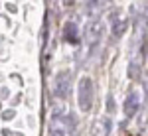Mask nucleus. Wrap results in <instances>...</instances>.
I'll return each mask as SVG.
<instances>
[{
    "label": "nucleus",
    "mask_w": 148,
    "mask_h": 136,
    "mask_svg": "<svg viewBox=\"0 0 148 136\" xmlns=\"http://www.w3.org/2000/svg\"><path fill=\"white\" fill-rule=\"evenodd\" d=\"M77 97H79V109L83 113H89L93 107V83L89 77H83L79 81V93H77Z\"/></svg>",
    "instance_id": "nucleus-1"
},
{
    "label": "nucleus",
    "mask_w": 148,
    "mask_h": 136,
    "mask_svg": "<svg viewBox=\"0 0 148 136\" xmlns=\"http://www.w3.org/2000/svg\"><path fill=\"white\" fill-rule=\"evenodd\" d=\"M67 91H69V73H59L56 79V89H53V95L59 97V99H63V97H67Z\"/></svg>",
    "instance_id": "nucleus-2"
},
{
    "label": "nucleus",
    "mask_w": 148,
    "mask_h": 136,
    "mask_svg": "<svg viewBox=\"0 0 148 136\" xmlns=\"http://www.w3.org/2000/svg\"><path fill=\"white\" fill-rule=\"evenodd\" d=\"M63 38H65V42H69V44H79V34H77V26L75 24L69 22L67 26H65V30H63Z\"/></svg>",
    "instance_id": "nucleus-3"
},
{
    "label": "nucleus",
    "mask_w": 148,
    "mask_h": 136,
    "mask_svg": "<svg viewBox=\"0 0 148 136\" xmlns=\"http://www.w3.org/2000/svg\"><path fill=\"white\" fill-rule=\"evenodd\" d=\"M138 101H140V95L138 93H132L128 99H126V107H125V113L126 116H132V114L136 113V109H138Z\"/></svg>",
    "instance_id": "nucleus-4"
},
{
    "label": "nucleus",
    "mask_w": 148,
    "mask_h": 136,
    "mask_svg": "<svg viewBox=\"0 0 148 136\" xmlns=\"http://www.w3.org/2000/svg\"><path fill=\"white\" fill-rule=\"evenodd\" d=\"M109 128H111V120L109 118H101L99 124L95 126V136H107L109 134Z\"/></svg>",
    "instance_id": "nucleus-5"
},
{
    "label": "nucleus",
    "mask_w": 148,
    "mask_h": 136,
    "mask_svg": "<svg viewBox=\"0 0 148 136\" xmlns=\"http://www.w3.org/2000/svg\"><path fill=\"white\" fill-rule=\"evenodd\" d=\"M146 55H148V45H146ZM146 59H148V57H146Z\"/></svg>",
    "instance_id": "nucleus-6"
}]
</instances>
